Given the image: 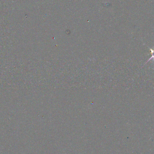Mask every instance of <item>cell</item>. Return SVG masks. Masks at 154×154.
<instances>
[{
    "mask_svg": "<svg viewBox=\"0 0 154 154\" xmlns=\"http://www.w3.org/2000/svg\"><path fill=\"white\" fill-rule=\"evenodd\" d=\"M149 49H150V51H151V55H152V57L148 59V60L146 61V63L145 64H146L147 62H149L150 60H151L153 59V61H154V49H153L151 48H149Z\"/></svg>",
    "mask_w": 154,
    "mask_h": 154,
    "instance_id": "obj_1",
    "label": "cell"
}]
</instances>
